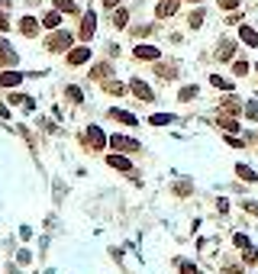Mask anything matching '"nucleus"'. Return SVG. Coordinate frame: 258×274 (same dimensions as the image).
Wrapping results in <instances>:
<instances>
[{"label":"nucleus","instance_id":"obj_1","mask_svg":"<svg viewBox=\"0 0 258 274\" xmlns=\"http://www.w3.org/2000/svg\"><path fill=\"white\" fill-rule=\"evenodd\" d=\"M129 91H132V94H135V97H139V100H142V104H152V100H155V94H152V87H148V84H145V81H139V78H132V81H129Z\"/></svg>","mask_w":258,"mask_h":274},{"label":"nucleus","instance_id":"obj_2","mask_svg":"<svg viewBox=\"0 0 258 274\" xmlns=\"http://www.w3.org/2000/svg\"><path fill=\"white\" fill-rule=\"evenodd\" d=\"M68 45H71V32H55V36L45 39V49L49 52H62V49H68Z\"/></svg>","mask_w":258,"mask_h":274},{"label":"nucleus","instance_id":"obj_3","mask_svg":"<svg viewBox=\"0 0 258 274\" xmlns=\"http://www.w3.org/2000/svg\"><path fill=\"white\" fill-rule=\"evenodd\" d=\"M87 142H91V148H94V152H104V145H107L104 129H100V126H87Z\"/></svg>","mask_w":258,"mask_h":274},{"label":"nucleus","instance_id":"obj_4","mask_svg":"<svg viewBox=\"0 0 258 274\" xmlns=\"http://www.w3.org/2000/svg\"><path fill=\"white\" fill-rule=\"evenodd\" d=\"M135 58H142V61H155V58H161V49H155V45H135Z\"/></svg>","mask_w":258,"mask_h":274},{"label":"nucleus","instance_id":"obj_5","mask_svg":"<svg viewBox=\"0 0 258 274\" xmlns=\"http://www.w3.org/2000/svg\"><path fill=\"white\" fill-rule=\"evenodd\" d=\"M110 145H113V148H123V152H139V142H135V139H126V136H113Z\"/></svg>","mask_w":258,"mask_h":274},{"label":"nucleus","instance_id":"obj_6","mask_svg":"<svg viewBox=\"0 0 258 274\" xmlns=\"http://www.w3.org/2000/svg\"><path fill=\"white\" fill-rule=\"evenodd\" d=\"M94 23H97V16H94V10H87L84 13V23H81V39H84V42L94 36Z\"/></svg>","mask_w":258,"mask_h":274},{"label":"nucleus","instance_id":"obj_7","mask_svg":"<svg viewBox=\"0 0 258 274\" xmlns=\"http://www.w3.org/2000/svg\"><path fill=\"white\" fill-rule=\"evenodd\" d=\"M239 39H242L246 45H252V49H258V32L252 29V26H242V23H239Z\"/></svg>","mask_w":258,"mask_h":274},{"label":"nucleus","instance_id":"obj_8","mask_svg":"<svg viewBox=\"0 0 258 274\" xmlns=\"http://www.w3.org/2000/svg\"><path fill=\"white\" fill-rule=\"evenodd\" d=\"M87 58H91V49H84V45H81V49H71V52H68V65H84Z\"/></svg>","mask_w":258,"mask_h":274},{"label":"nucleus","instance_id":"obj_9","mask_svg":"<svg viewBox=\"0 0 258 274\" xmlns=\"http://www.w3.org/2000/svg\"><path fill=\"white\" fill-rule=\"evenodd\" d=\"M36 29H39V19H32V16H23V19H19V32H23L26 39L36 36Z\"/></svg>","mask_w":258,"mask_h":274},{"label":"nucleus","instance_id":"obj_10","mask_svg":"<svg viewBox=\"0 0 258 274\" xmlns=\"http://www.w3.org/2000/svg\"><path fill=\"white\" fill-rule=\"evenodd\" d=\"M0 84L3 87H16V84H23V74L19 71H3L0 74Z\"/></svg>","mask_w":258,"mask_h":274},{"label":"nucleus","instance_id":"obj_11","mask_svg":"<svg viewBox=\"0 0 258 274\" xmlns=\"http://www.w3.org/2000/svg\"><path fill=\"white\" fill-rule=\"evenodd\" d=\"M107 164H110V168H117V171H129V168H132L129 158H123V155H107Z\"/></svg>","mask_w":258,"mask_h":274},{"label":"nucleus","instance_id":"obj_12","mask_svg":"<svg viewBox=\"0 0 258 274\" xmlns=\"http://www.w3.org/2000/svg\"><path fill=\"white\" fill-rule=\"evenodd\" d=\"M110 74H113V68L107 65V61H100V65H94L91 78H94V81H104V78H110Z\"/></svg>","mask_w":258,"mask_h":274},{"label":"nucleus","instance_id":"obj_13","mask_svg":"<svg viewBox=\"0 0 258 274\" xmlns=\"http://www.w3.org/2000/svg\"><path fill=\"white\" fill-rule=\"evenodd\" d=\"M236 174H239L246 184H255V181H258V174H255L252 168H249V164H236Z\"/></svg>","mask_w":258,"mask_h":274},{"label":"nucleus","instance_id":"obj_14","mask_svg":"<svg viewBox=\"0 0 258 274\" xmlns=\"http://www.w3.org/2000/svg\"><path fill=\"white\" fill-rule=\"evenodd\" d=\"M174 10H178V0H161V3L155 6V13H158V16H171Z\"/></svg>","mask_w":258,"mask_h":274},{"label":"nucleus","instance_id":"obj_15","mask_svg":"<svg viewBox=\"0 0 258 274\" xmlns=\"http://www.w3.org/2000/svg\"><path fill=\"white\" fill-rule=\"evenodd\" d=\"M58 23H62V16H58V10H49V13L42 16V26H45V29H58Z\"/></svg>","mask_w":258,"mask_h":274},{"label":"nucleus","instance_id":"obj_16","mask_svg":"<svg viewBox=\"0 0 258 274\" xmlns=\"http://www.w3.org/2000/svg\"><path fill=\"white\" fill-rule=\"evenodd\" d=\"M110 116H113V120H120V123H126V126H135V116L126 113V110H110Z\"/></svg>","mask_w":258,"mask_h":274},{"label":"nucleus","instance_id":"obj_17","mask_svg":"<svg viewBox=\"0 0 258 274\" xmlns=\"http://www.w3.org/2000/svg\"><path fill=\"white\" fill-rule=\"evenodd\" d=\"M126 23H129V10H117L113 13V26H117V29H126Z\"/></svg>","mask_w":258,"mask_h":274},{"label":"nucleus","instance_id":"obj_18","mask_svg":"<svg viewBox=\"0 0 258 274\" xmlns=\"http://www.w3.org/2000/svg\"><path fill=\"white\" fill-rule=\"evenodd\" d=\"M0 58L6 61V65H16V52H10V45L0 42Z\"/></svg>","mask_w":258,"mask_h":274},{"label":"nucleus","instance_id":"obj_19","mask_svg":"<svg viewBox=\"0 0 258 274\" xmlns=\"http://www.w3.org/2000/svg\"><path fill=\"white\" fill-rule=\"evenodd\" d=\"M55 10L58 13H78V3H71V0H55Z\"/></svg>","mask_w":258,"mask_h":274},{"label":"nucleus","instance_id":"obj_20","mask_svg":"<svg viewBox=\"0 0 258 274\" xmlns=\"http://www.w3.org/2000/svg\"><path fill=\"white\" fill-rule=\"evenodd\" d=\"M210 84H213V87H220V91H229V87H233V81L220 78V74H210Z\"/></svg>","mask_w":258,"mask_h":274},{"label":"nucleus","instance_id":"obj_21","mask_svg":"<svg viewBox=\"0 0 258 274\" xmlns=\"http://www.w3.org/2000/svg\"><path fill=\"white\" fill-rule=\"evenodd\" d=\"M171 120H174L171 113H155V116H152L148 123H152V126H165V123H171Z\"/></svg>","mask_w":258,"mask_h":274},{"label":"nucleus","instance_id":"obj_22","mask_svg":"<svg viewBox=\"0 0 258 274\" xmlns=\"http://www.w3.org/2000/svg\"><path fill=\"white\" fill-rule=\"evenodd\" d=\"M197 97V87L191 84V87H181V100H184V104H187V100H194Z\"/></svg>","mask_w":258,"mask_h":274},{"label":"nucleus","instance_id":"obj_23","mask_svg":"<svg viewBox=\"0 0 258 274\" xmlns=\"http://www.w3.org/2000/svg\"><path fill=\"white\" fill-rule=\"evenodd\" d=\"M246 116H249V120H255V123H258V100H252V104L246 107Z\"/></svg>","mask_w":258,"mask_h":274},{"label":"nucleus","instance_id":"obj_24","mask_svg":"<svg viewBox=\"0 0 258 274\" xmlns=\"http://www.w3.org/2000/svg\"><path fill=\"white\" fill-rule=\"evenodd\" d=\"M68 97H71L74 104H81V100H84V94H81V87H68Z\"/></svg>","mask_w":258,"mask_h":274},{"label":"nucleus","instance_id":"obj_25","mask_svg":"<svg viewBox=\"0 0 258 274\" xmlns=\"http://www.w3.org/2000/svg\"><path fill=\"white\" fill-rule=\"evenodd\" d=\"M233 49H236L233 42H223V45H220V58H229V55H233Z\"/></svg>","mask_w":258,"mask_h":274},{"label":"nucleus","instance_id":"obj_26","mask_svg":"<svg viewBox=\"0 0 258 274\" xmlns=\"http://www.w3.org/2000/svg\"><path fill=\"white\" fill-rule=\"evenodd\" d=\"M191 26H194V29H200V26H203V10H197L191 16Z\"/></svg>","mask_w":258,"mask_h":274},{"label":"nucleus","instance_id":"obj_27","mask_svg":"<svg viewBox=\"0 0 258 274\" xmlns=\"http://www.w3.org/2000/svg\"><path fill=\"white\" fill-rule=\"evenodd\" d=\"M233 71H236V74H239V78H242V74L249 71V65H246V61H233Z\"/></svg>","mask_w":258,"mask_h":274},{"label":"nucleus","instance_id":"obj_28","mask_svg":"<svg viewBox=\"0 0 258 274\" xmlns=\"http://www.w3.org/2000/svg\"><path fill=\"white\" fill-rule=\"evenodd\" d=\"M242 258H246V262L252 265V262H258V252H255V249H249V252H246V255H242Z\"/></svg>","mask_w":258,"mask_h":274},{"label":"nucleus","instance_id":"obj_29","mask_svg":"<svg viewBox=\"0 0 258 274\" xmlns=\"http://www.w3.org/2000/svg\"><path fill=\"white\" fill-rule=\"evenodd\" d=\"M223 10H233V6H239V0H220Z\"/></svg>","mask_w":258,"mask_h":274},{"label":"nucleus","instance_id":"obj_30","mask_svg":"<svg viewBox=\"0 0 258 274\" xmlns=\"http://www.w3.org/2000/svg\"><path fill=\"white\" fill-rule=\"evenodd\" d=\"M233 242H236V245H239V249H249V239H246V236H236V239H233Z\"/></svg>","mask_w":258,"mask_h":274},{"label":"nucleus","instance_id":"obj_31","mask_svg":"<svg viewBox=\"0 0 258 274\" xmlns=\"http://www.w3.org/2000/svg\"><path fill=\"white\" fill-rule=\"evenodd\" d=\"M107 91H110V94H123L126 87H123V84H107Z\"/></svg>","mask_w":258,"mask_h":274},{"label":"nucleus","instance_id":"obj_32","mask_svg":"<svg viewBox=\"0 0 258 274\" xmlns=\"http://www.w3.org/2000/svg\"><path fill=\"white\" fill-rule=\"evenodd\" d=\"M181 274H197V268L194 265H181Z\"/></svg>","mask_w":258,"mask_h":274},{"label":"nucleus","instance_id":"obj_33","mask_svg":"<svg viewBox=\"0 0 258 274\" xmlns=\"http://www.w3.org/2000/svg\"><path fill=\"white\" fill-rule=\"evenodd\" d=\"M246 210H249V213H255V216H258V207H255V203H246Z\"/></svg>","mask_w":258,"mask_h":274},{"label":"nucleus","instance_id":"obj_34","mask_svg":"<svg viewBox=\"0 0 258 274\" xmlns=\"http://www.w3.org/2000/svg\"><path fill=\"white\" fill-rule=\"evenodd\" d=\"M100 3H104V6H117L120 0H100Z\"/></svg>","mask_w":258,"mask_h":274},{"label":"nucleus","instance_id":"obj_35","mask_svg":"<svg viewBox=\"0 0 258 274\" xmlns=\"http://www.w3.org/2000/svg\"><path fill=\"white\" fill-rule=\"evenodd\" d=\"M6 26H10V23H6V19H3V16H0V32H3V29H6Z\"/></svg>","mask_w":258,"mask_h":274},{"label":"nucleus","instance_id":"obj_36","mask_svg":"<svg viewBox=\"0 0 258 274\" xmlns=\"http://www.w3.org/2000/svg\"><path fill=\"white\" fill-rule=\"evenodd\" d=\"M191 3H200V0H191Z\"/></svg>","mask_w":258,"mask_h":274},{"label":"nucleus","instance_id":"obj_37","mask_svg":"<svg viewBox=\"0 0 258 274\" xmlns=\"http://www.w3.org/2000/svg\"><path fill=\"white\" fill-rule=\"evenodd\" d=\"M255 68H258V61H255Z\"/></svg>","mask_w":258,"mask_h":274}]
</instances>
